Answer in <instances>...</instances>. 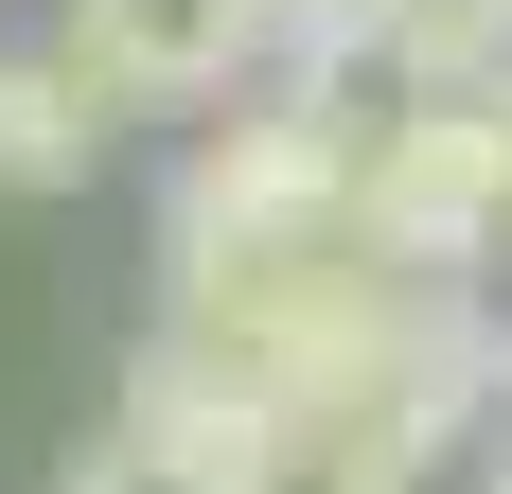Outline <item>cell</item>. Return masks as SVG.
Returning a JSON list of instances; mask_svg holds the SVG:
<instances>
[{
    "instance_id": "obj_1",
    "label": "cell",
    "mask_w": 512,
    "mask_h": 494,
    "mask_svg": "<svg viewBox=\"0 0 512 494\" xmlns=\"http://www.w3.org/2000/svg\"><path fill=\"white\" fill-rule=\"evenodd\" d=\"M354 230H371V265H407V283H477L495 230H512V89L495 106H371Z\"/></svg>"
},
{
    "instance_id": "obj_2",
    "label": "cell",
    "mask_w": 512,
    "mask_h": 494,
    "mask_svg": "<svg viewBox=\"0 0 512 494\" xmlns=\"http://www.w3.org/2000/svg\"><path fill=\"white\" fill-rule=\"evenodd\" d=\"M53 53H71L106 106H230L283 36H265V0H71Z\"/></svg>"
},
{
    "instance_id": "obj_3",
    "label": "cell",
    "mask_w": 512,
    "mask_h": 494,
    "mask_svg": "<svg viewBox=\"0 0 512 494\" xmlns=\"http://www.w3.org/2000/svg\"><path fill=\"white\" fill-rule=\"evenodd\" d=\"M106 159V89L71 53H0V195H89Z\"/></svg>"
},
{
    "instance_id": "obj_4",
    "label": "cell",
    "mask_w": 512,
    "mask_h": 494,
    "mask_svg": "<svg viewBox=\"0 0 512 494\" xmlns=\"http://www.w3.org/2000/svg\"><path fill=\"white\" fill-rule=\"evenodd\" d=\"M371 71H389V106H495L512 89V0H389Z\"/></svg>"
},
{
    "instance_id": "obj_5",
    "label": "cell",
    "mask_w": 512,
    "mask_h": 494,
    "mask_svg": "<svg viewBox=\"0 0 512 494\" xmlns=\"http://www.w3.org/2000/svg\"><path fill=\"white\" fill-rule=\"evenodd\" d=\"M230 494H424V477H407L389 442H354V424H265V459H248Z\"/></svg>"
},
{
    "instance_id": "obj_6",
    "label": "cell",
    "mask_w": 512,
    "mask_h": 494,
    "mask_svg": "<svg viewBox=\"0 0 512 494\" xmlns=\"http://www.w3.org/2000/svg\"><path fill=\"white\" fill-rule=\"evenodd\" d=\"M248 459H195V442H159V424H106L89 459H71V494H230Z\"/></svg>"
},
{
    "instance_id": "obj_7",
    "label": "cell",
    "mask_w": 512,
    "mask_h": 494,
    "mask_svg": "<svg viewBox=\"0 0 512 494\" xmlns=\"http://www.w3.org/2000/svg\"><path fill=\"white\" fill-rule=\"evenodd\" d=\"M265 36H283V53H354V71H371L389 0H265Z\"/></svg>"
},
{
    "instance_id": "obj_8",
    "label": "cell",
    "mask_w": 512,
    "mask_h": 494,
    "mask_svg": "<svg viewBox=\"0 0 512 494\" xmlns=\"http://www.w3.org/2000/svg\"><path fill=\"white\" fill-rule=\"evenodd\" d=\"M495 494H512V442H495Z\"/></svg>"
}]
</instances>
